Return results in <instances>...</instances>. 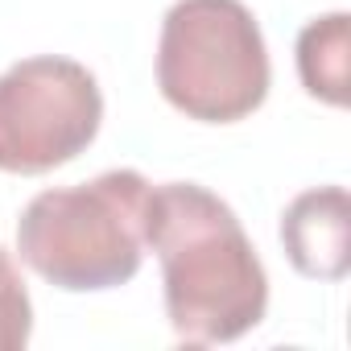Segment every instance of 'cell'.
Listing matches in <instances>:
<instances>
[{
	"mask_svg": "<svg viewBox=\"0 0 351 351\" xmlns=\"http://www.w3.org/2000/svg\"><path fill=\"white\" fill-rule=\"evenodd\" d=\"M145 248L161 261L165 314L186 343H232L269 310L265 265L236 211L199 182L149 186Z\"/></svg>",
	"mask_w": 351,
	"mask_h": 351,
	"instance_id": "cell-1",
	"label": "cell"
},
{
	"mask_svg": "<svg viewBox=\"0 0 351 351\" xmlns=\"http://www.w3.org/2000/svg\"><path fill=\"white\" fill-rule=\"evenodd\" d=\"M34 330V306L13 256L0 248V351H21Z\"/></svg>",
	"mask_w": 351,
	"mask_h": 351,
	"instance_id": "cell-7",
	"label": "cell"
},
{
	"mask_svg": "<svg viewBox=\"0 0 351 351\" xmlns=\"http://www.w3.org/2000/svg\"><path fill=\"white\" fill-rule=\"evenodd\" d=\"M347 54H351V17L347 13H326V17L310 21L298 34L302 87L314 99L343 108L347 104Z\"/></svg>",
	"mask_w": 351,
	"mask_h": 351,
	"instance_id": "cell-6",
	"label": "cell"
},
{
	"mask_svg": "<svg viewBox=\"0 0 351 351\" xmlns=\"http://www.w3.org/2000/svg\"><path fill=\"white\" fill-rule=\"evenodd\" d=\"M99 120L104 95L83 62L21 58L0 75V169L46 173L66 165L95 141Z\"/></svg>",
	"mask_w": 351,
	"mask_h": 351,
	"instance_id": "cell-4",
	"label": "cell"
},
{
	"mask_svg": "<svg viewBox=\"0 0 351 351\" xmlns=\"http://www.w3.org/2000/svg\"><path fill=\"white\" fill-rule=\"evenodd\" d=\"M289 265L314 281H343L351 269V199L343 186L302 191L281 215Z\"/></svg>",
	"mask_w": 351,
	"mask_h": 351,
	"instance_id": "cell-5",
	"label": "cell"
},
{
	"mask_svg": "<svg viewBox=\"0 0 351 351\" xmlns=\"http://www.w3.org/2000/svg\"><path fill=\"white\" fill-rule=\"evenodd\" d=\"M157 87L203 124L252 116L269 95V50L244 0H178L161 21Z\"/></svg>",
	"mask_w": 351,
	"mask_h": 351,
	"instance_id": "cell-3",
	"label": "cell"
},
{
	"mask_svg": "<svg viewBox=\"0 0 351 351\" xmlns=\"http://www.w3.org/2000/svg\"><path fill=\"white\" fill-rule=\"evenodd\" d=\"M145 199L149 182L136 169L42 191L17 219V252L58 289H116L136 277L145 256Z\"/></svg>",
	"mask_w": 351,
	"mask_h": 351,
	"instance_id": "cell-2",
	"label": "cell"
}]
</instances>
